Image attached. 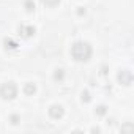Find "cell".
<instances>
[{"instance_id": "1", "label": "cell", "mask_w": 134, "mask_h": 134, "mask_svg": "<svg viewBox=\"0 0 134 134\" xmlns=\"http://www.w3.org/2000/svg\"><path fill=\"white\" fill-rule=\"evenodd\" d=\"M92 46L85 41H76L71 46V57L76 62H87L92 57Z\"/></svg>"}, {"instance_id": "2", "label": "cell", "mask_w": 134, "mask_h": 134, "mask_svg": "<svg viewBox=\"0 0 134 134\" xmlns=\"http://www.w3.org/2000/svg\"><path fill=\"white\" fill-rule=\"evenodd\" d=\"M0 96L2 99H7V101H11L18 96V87L14 82H5L2 87H0Z\"/></svg>"}, {"instance_id": "3", "label": "cell", "mask_w": 134, "mask_h": 134, "mask_svg": "<svg viewBox=\"0 0 134 134\" xmlns=\"http://www.w3.org/2000/svg\"><path fill=\"white\" fill-rule=\"evenodd\" d=\"M63 114H65V110H63V107H62L60 104H54V106H51V109H49V115H51L54 120L62 118Z\"/></svg>"}, {"instance_id": "4", "label": "cell", "mask_w": 134, "mask_h": 134, "mask_svg": "<svg viewBox=\"0 0 134 134\" xmlns=\"http://www.w3.org/2000/svg\"><path fill=\"white\" fill-rule=\"evenodd\" d=\"M131 79H132V76H131V73L126 71V70L118 74V81H120L123 85H129V84H131Z\"/></svg>"}, {"instance_id": "5", "label": "cell", "mask_w": 134, "mask_h": 134, "mask_svg": "<svg viewBox=\"0 0 134 134\" xmlns=\"http://www.w3.org/2000/svg\"><path fill=\"white\" fill-rule=\"evenodd\" d=\"M19 32L22 33V36H25V38H29V36H33L35 35V27H32V25H29V27H21L19 29Z\"/></svg>"}, {"instance_id": "6", "label": "cell", "mask_w": 134, "mask_h": 134, "mask_svg": "<svg viewBox=\"0 0 134 134\" xmlns=\"http://www.w3.org/2000/svg\"><path fill=\"white\" fill-rule=\"evenodd\" d=\"M35 92H36V87H35V84L29 82V84H25V85H24V93H25V95H33Z\"/></svg>"}, {"instance_id": "7", "label": "cell", "mask_w": 134, "mask_h": 134, "mask_svg": "<svg viewBox=\"0 0 134 134\" xmlns=\"http://www.w3.org/2000/svg\"><path fill=\"white\" fill-rule=\"evenodd\" d=\"M106 112H107V107H106V106H98V107L95 109V114H96L98 117H103V115H106Z\"/></svg>"}, {"instance_id": "8", "label": "cell", "mask_w": 134, "mask_h": 134, "mask_svg": "<svg viewBox=\"0 0 134 134\" xmlns=\"http://www.w3.org/2000/svg\"><path fill=\"white\" fill-rule=\"evenodd\" d=\"M25 10L29 13H33L35 11V3H33V0H25Z\"/></svg>"}, {"instance_id": "9", "label": "cell", "mask_w": 134, "mask_h": 134, "mask_svg": "<svg viewBox=\"0 0 134 134\" xmlns=\"http://www.w3.org/2000/svg\"><path fill=\"white\" fill-rule=\"evenodd\" d=\"M41 2H43L46 7H51V8H52V7H57V5L60 3V0H41Z\"/></svg>"}, {"instance_id": "10", "label": "cell", "mask_w": 134, "mask_h": 134, "mask_svg": "<svg viewBox=\"0 0 134 134\" xmlns=\"http://www.w3.org/2000/svg\"><path fill=\"white\" fill-rule=\"evenodd\" d=\"M63 76H65V74H63V70H55V74H54V79H55V81H62Z\"/></svg>"}, {"instance_id": "11", "label": "cell", "mask_w": 134, "mask_h": 134, "mask_svg": "<svg viewBox=\"0 0 134 134\" xmlns=\"http://www.w3.org/2000/svg\"><path fill=\"white\" fill-rule=\"evenodd\" d=\"M10 120H11V123H13V125H18V123H19V115H16V114H14V115H11V117H10Z\"/></svg>"}, {"instance_id": "12", "label": "cell", "mask_w": 134, "mask_h": 134, "mask_svg": "<svg viewBox=\"0 0 134 134\" xmlns=\"http://www.w3.org/2000/svg\"><path fill=\"white\" fill-rule=\"evenodd\" d=\"M82 101H85V103L90 101V93H88V92H84V93H82Z\"/></svg>"}, {"instance_id": "13", "label": "cell", "mask_w": 134, "mask_h": 134, "mask_svg": "<svg viewBox=\"0 0 134 134\" xmlns=\"http://www.w3.org/2000/svg\"><path fill=\"white\" fill-rule=\"evenodd\" d=\"M121 129H132V126H131V125H126V126H123Z\"/></svg>"}]
</instances>
